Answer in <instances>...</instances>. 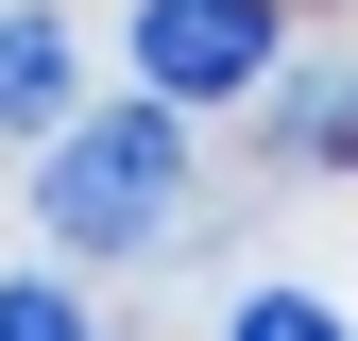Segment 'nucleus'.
I'll list each match as a JSON object with an SVG mask.
<instances>
[{
    "label": "nucleus",
    "mask_w": 358,
    "mask_h": 341,
    "mask_svg": "<svg viewBox=\"0 0 358 341\" xmlns=\"http://www.w3.org/2000/svg\"><path fill=\"white\" fill-rule=\"evenodd\" d=\"M34 222H52L69 256H154L171 222H188V137H171V85H154V103L69 119L52 170H34Z\"/></svg>",
    "instance_id": "f257e3e1"
},
{
    "label": "nucleus",
    "mask_w": 358,
    "mask_h": 341,
    "mask_svg": "<svg viewBox=\"0 0 358 341\" xmlns=\"http://www.w3.org/2000/svg\"><path fill=\"white\" fill-rule=\"evenodd\" d=\"M273 68V0H137V85L171 103H222V85Z\"/></svg>",
    "instance_id": "f03ea898"
},
{
    "label": "nucleus",
    "mask_w": 358,
    "mask_h": 341,
    "mask_svg": "<svg viewBox=\"0 0 358 341\" xmlns=\"http://www.w3.org/2000/svg\"><path fill=\"white\" fill-rule=\"evenodd\" d=\"M52 103H69V17L17 0V17H0V119H52Z\"/></svg>",
    "instance_id": "7ed1b4c3"
},
{
    "label": "nucleus",
    "mask_w": 358,
    "mask_h": 341,
    "mask_svg": "<svg viewBox=\"0 0 358 341\" xmlns=\"http://www.w3.org/2000/svg\"><path fill=\"white\" fill-rule=\"evenodd\" d=\"M0 341H103V324H85L52 273H17V290H0Z\"/></svg>",
    "instance_id": "20e7f679"
},
{
    "label": "nucleus",
    "mask_w": 358,
    "mask_h": 341,
    "mask_svg": "<svg viewBox=\"0 0 358 341\" xmlns=\"http://www.w3.org/2000/svg\"><path fill=\"white\" fill-rule=\"evenodd\" d=\"M222 341H341V324H324V307H307V290H256V307H239V324H222Z\"/></svg>",
    "instance_id": "39448f33"
}]
</instances>
